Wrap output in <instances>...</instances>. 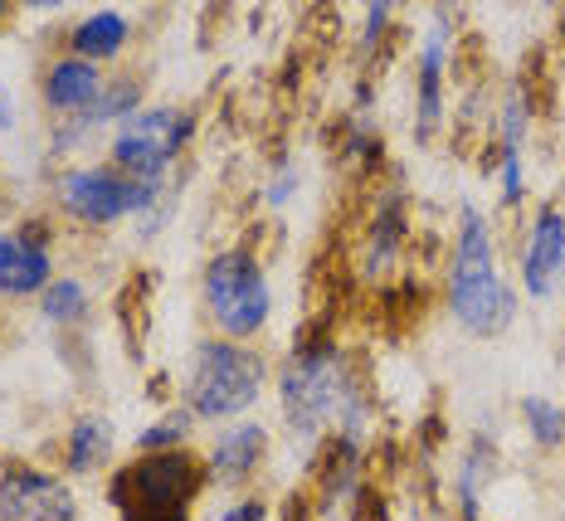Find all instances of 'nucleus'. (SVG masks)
<instances>
[{"instance_id": "nucleus-1", "label": "nucleus", "mask_w": 565, "mask_h": 521, "mask_svg": "<svg viewBox=\"0 0 565 521\" xmlns=\"http://www.w3.org/2000/svg\"><path fill=\"white\" fill-rule=\"evenodd\" d=\"M449 312L463 331L478 337H498L516 312V293L498 274V254H492L488 220L473 205L458 215V240H454V268H449Z\"/></svg>"}, {"instance_id": "nucleus-2", "label": "nucleus", "mask_w": 565, "mask_h": 521, "mask_svg": "<svg viewBox=\"0 0 565 521\" xmlns=\"http://www.w3.org/2000/svg\"><path fill=\"white\" fill-rule=\"evenodd\" d=\"M361 390L347 375V365L332 347H302L282 365V414L298 434H317L327 419L347 424V439H356Z\"/></svg>"}, {"instance_id": "nucleus-3", "label": "nucleus", "mask_w": 565, "mask_h": 521, "mask_svg": "<svg viewBox=\"0 0 565 521\" xmlns=\"http://www.w3.org/2000/svg\"><path fill=\"white\" fill-rule=\"evenodd\" d=\"M205 488V468L185 448L167 454H141L132 468L113 478V502L122 521H191L185 507Z\"/></svg>"}, {"instance_id": "nucleus-4", "label": "nucleus", "mask_w": 565, "mask_h": 521, "mask_svg": "<svg viewBox=\"0 0 565 521\" xmlns=\"http://www.w3.org/2000/svg\"><path fill=\"white\" fill-rule=\"evenodd\" d=\"M264 381L268 365L244 341H205L195 351L191 381H185V410L191 419H234L264 395Z\"/></svg>"}, {"instance_id": "nucleus-5", "label": "nucleus", "mask_w": 565, "mask_h": 521, "mask_svg": "<svg viewBox=\"0 0 565 521\" xmlns=\"http://www.w3.org/2000/svg\"><path fill=\"white\" fill-rule=\"evenodd\" d=\"M205 307L210 322L220 327L225 341H244L254 337L258 327L274 312V293H268V278L258 268L254 254L244 248H225L205 264Z\"/></svg>"}, {"instance_id": "nucleus-6", "label": "nucleus", "mask_w": 565, "mask_h": 521, "mask_svg": "<svg viewBox=\"0 0 565 521\" xmlns=\"http://www.w3.org/2000/svg\"><path fill=\"white\" fill-rule=\"evenodd\" d=\"M195 137V117L181 108H141L113 137V161L122 176L147 185H167V166Z\"/></svg>"}, {"instance_id": "nucleus-7", "label": "nucleus", "mask_w": 565, "mask_h": 521, "mask_svg": "<svg viewBox=\"0 0 565 521\" xmlns=\"http://www.w3.org/2000/svg\"><path fill=\"white\" fill-rule=\"evenodd\" d=\"M167 185H147L132 176L113 171V166H74L58 176V205L84 224H113L137 210H151Z\"/></svg>"}, {"instance_id": "nucleus-8", "label": "nucleus", "mask_w": 565, "mask_h": 521, "mask_svg": "<svg viewBox=\"0 0 565 521\" xmlns=\"http://www.w3.org/2000/svg\"><path fill=\"white\" fill-rule=\"evenodd\" d=\"M78 502L64 478L40 468H10L0 478V521H74Z\"/></svg>"}, {"instance_id": "nucleus-9", "label": "nucleus", "mask_w": 565, "mask_h": 521, "mask_svg": "<svg viewBox=\"0 0 565 521\" xmlns=\"http://www.w3.org/2000/svg\"><path fill=\"white\" fill-rule=\"evenodd\" d=\"M565 274V210L541 205L526 234V254H522V288L532 298H551L556 283Z\"/></svg>"}, {"instance_id": "nucleus-10", "label": "nucleus", "mask_w": 565, "mask_h": 521, "mask_svg": "<svg viewBox=\"0 0 565 521\" xmlns=\"http://www.w3.org/2000/svg\"><path fill=\"white\" fill-rule=\"evenodd\" d=\"M44 288H50V244H44L40 224L0 234V293L30 298Z\"/></svg>"}, {"instance_id": "nucleus-11", "label": "nucleus", "mask_w": 565, "mask_h": 521, "mask_svg": "<svg viewBox=\"0 0 565 521\" xmlns=\"http://www.w3.org/2000/svg\"><path fill=\"white\" fill-rule=\"evenodd\" d=\"M98 93H103L98 64H88V59H78V54L58 59V64H50V74H44V103L58 113L84 117L93 103H98Z\"/></svg>"}, {"instance_id": "nucleus-12", "label": "nucleus", "mask_w": 565, "mask_h": 521, "mask_svg": "<svg viewBox=\"0 0 565 521\" xmlns=\"http://www.w3.org/2000/svg\"><path fill=\"white\" fill-rule=\"evenodd\" d=\"M444 54H449V15L439 10L429 20V40L419 54V137H429L444 113Z\"/></svg>"}, {"instance_id": "nucleus-13", "label": "nucleus", "mask_w": 565, "mask_h": 521, "mask_svg": "<svg viewBox=\"0 0 565 521\" xmlns=\"http://www.w3.org/2000/svg\"><path fill=\"white\" fill-rule=\"evenodd\" d=\"M264 444H268V434L258 429V424H234V429L215 434V444H210V472H215L220 482L249 478L258 468V458H264Z\"/></svg>"}, {"instance_id": "nucleus-14", "label": "nucleus", "mask_w": 565, "mask_h": 521, "mask_svg": "<svg viewBox=\"0 0 565 521\" xmlns=\"http://www.w3.org/2000/svg\"><path fill=\"white\" fill-rule=\"evenodd\" d=\"M127 40H132V20H127L122 10H93V15L78 20V30H74V54L88 59V64H98V59L122 54Z\"/></svg>"}, {"instance_id": "nucleus-15", "label": "nucleus", "mask_w": 565, "mask_h": 521, "mask_svg": "<svg viewBox=\"0 0 565 521\" xmlns=\"http://www.w3.org/2000/svg\"><path fill=\"white\" fill-rule=\"evenodd\" d=\"M108 454H113V424L98 419V414H88V419H78L74 434H68L64 468L68 472H88V468H98Z\"/></svg>"}, {"instance_id": "nucleus-16", "label": "nucleus", "mask_w": 565, "mask_h": 521, "mask_svg": "<svg viewBox=\"0 0 565 521\" xmlns=\"http://www.w3.org/2000/svg\"><path fill=\"white\" fill-rule=\"evenodd\" d=\"M141 103V88L137 83H103V93H98V103L78 117V132H88V127H103V123H127L132 113H141L137 108Z\"/></svg>"}, {"instance_id": "nucleus-17", "label": "nucleus", "mask_w": 565, "mask_h": 521, "mask_svg": "<svg viewBox=\"0 0 565 521\" xmlns=\"http://www.w3.org/2000/svg\"><path fill=\"white\" fill-rule=\"evenodd\" d=\"M40 298H44V317H50V322L68 327V322H84L88 317V288L78 278H54Z\"/></svg>"}, {"instance_id": "nucleus-18", "label": "nucleus", "mask_w": 565, "mask_h": 521, "mask_svg": "<svg viewBox=\"0 0 565 521\" xmlns=\"http://www.w3.org/2000/svg\"><path fill=\"white\" fill-rule=\"evenodd\" d=\"M522 419H526V429H532V439H536L541 448L565 444V410H556L551 400L526 395V400H522Z\"/></svg>"}, {"instance_id": "nucleus-19", "label": "nucleus", "mask_w": 565, "mask_h": 521, "mask_svg": "<svg viewBox=\"0 0 565 521\" xmlns=\"http://www.w3.org/2000/svg\"><path fill=\"white\" fill-rule=\"evenodd\" d=\"M185 429H191V410H185V414H167L161 424H151V429L141 434V448H147V454H167V448H175L185 439Z\"/></svg>"}, {"instance_id": "nucleus-20", "label": "nucleus", "mask_w": 565, "mask_h": 521, "mask_svg": "<svg viewBox=\"0 0 565 521\" xmlns=\"http://www.w3.org/2000/svg\"><path fill=\"white\" fill-rule=\"evenodd\" d=\"M385 20H391V6H385V0H375V6L366 10V25H361V50H371V44L381 40Z\"/></svg>"}, {"instance_id": "nucleus-21", "label": "nucleus", "mask_w": 565, "mask_h": 521, "mask_svg": "<svg viewBox=\"0 0 565 521\" xmlns=\"http://www.w3.org/2000/svg\"><path fill=\"white\" fill-rule=\"evenodd\" d=\"M288 195H292V171H278L274 185H268V205H282Z\"/></svg>"}, {"instance_id": "nucleus-22", "label": "nucleus", "mask_w": 565, "mask_h": 521, "mask_svg": "<svg viewBox=\"0 0 565 521\" xmlns=\"http://www.w3.org/2000/svg\"><path fill=\"white\" fill-rule=\"evenodd\" d=\"M225 521H264V507L258 502H239V507H230Z\"/></svg>"}, {"instance_id": "nucleus-23", "label": "nucleus", "mask_w": 565, "mask_h": 521, "mask_svg": "<svg viewBox=\"0 0 565 521\" xmlns=\"http://www.w3.org/2000/svg\"><path fill=\"white\" fill-rule=\"evenodd\" d=\"M0 127H6V132L15 127V103L6 98V88H0Z\"/></svg>"}, {"instance_id": "nucleus-24", "label": "nucleus", "mask_w": 565, "mask_h": 521, "mask_svg": "<svg viewBox=\"0 0 565 521\" xmlns=\"http://www.w3.org/2000/svg\"><path fill=\"white\" fill-rule=\"evenodd\" d=\"M0 15H6V0H0Z\"/></svg>"}, {"instance_id": "nucleus-25", "label": "nucleus", "mask_w": 565, "mask_h": 521, "mask_svg": "<svg viewBox=\"0 0 565 521\" xmlns=\"http://www.w3.org/2000/svg\"><path fill=\"white\" fill-rule=\"evenodd\" d=\"M439 521H444V517H439Z\"/></svg>"}]
</instances>
